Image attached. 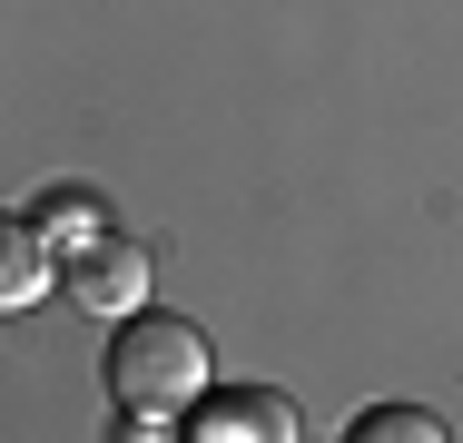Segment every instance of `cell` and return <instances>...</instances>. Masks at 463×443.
<instances>
[{"instance_id": "cell-1", "label": "cell", "mask_w": 463, "mask_h": 443, "mask_svg": "<svg viewBox=\"0 0 463 443\" xmlns=\"http://www.w3.org/2000/svg\"><path fill=\"white\" fill-rule=\"evenodd\" d=\"M109 394H118V434H178V414H197L207 394V335L187 316H118V345H109Z\"/></svg>"}, {"instance_id": "cell-2", "label": "cell", "mask_w": 463, "mask_h": 443, "mask_svg": "<svg viewBox=\"0 0 463 443\" xmlns=\"http://www.w3.org/2000/svg\"><path fill=\"white\" fill-rule=\"evenodd\" d=\"M60 286H70V306H90V316H138L148 306V257L128 247V237H99V247H70L60 257Z\"/></svg>"}, {"instance_id": "cell-3", "label": "cell", "mask_w": 463, "mask_h": 443, "mask_svg": "<svg viewBox=\"0 0 463 443\" xmlns=\"http://www.w3.org/2000/svg\"><path fill=\"white\" fill-rule=\"evenodd\" d=\"M296 424H306V414H296V394H277V384H217V394H197V414H187L197 443H286Z\"/></svg>"}, {"instance_id": "cell-4", "label": "cell", "mask_w": 463, "mask_h": 443, "mask_svg": "<svg viewBox=\"0 0 463 443\" xmlns=\"http://www.w3.org/2000/svg\"><path fill=\"white\" fill-rule=\"evenodd\" d=\"M40 296H50V237H40V217H10L0 227V306L20 316Z\"/></svg>"}, {"instance_id": "cell-5", "label": "cell", "mask_w": 463, "mask_h": 443, "mask_svg": "<svg viewBox=\"0 0 463 443\" xmlns=\"http://www.w3.org/2000/svg\"><path fill=\"white\" fill-rule=\"evenodd\" d=\"M30 217H40V237H50L60 257H70V247H99V237H109V217H99V207L80 197V187H50V197H40Z\"/></svg>"}, {"instance_id": "cell-6", "label": "cell", "mask_w": 463, "mask_h": 443, "mask_svg": "<svg viewBox=\"0 0 463 443\" xmlns=\"http://www.w3.org/2000/svg\"><path fill=\"white\" fill-rule=\"evenodd\" d=\"M355 443H444V414H424V404H365Z\"/></svg>"}]
</instances>
